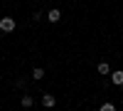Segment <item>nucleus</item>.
Segmentation results:
<instances>
[{
	"mask_svg": "<svg viewBox=\"0 0 123 111\" xmlns=\"http://www.w3.org/2000/svg\"><path fill=\"white\" fill-rule=\"evenodd\" d=\"M12 30H15L12 17H0V32H12Z\"/></svg>",
	"mask_w": 123,
	"mask_h": 111,
	"instance_id": "1",
	"label": "nucleus"
},
{
	"mask_svg": "<svg viewBox=\"0 0 123 111\" xmlns=\"http://www.w3.org/2000/svg\"><path fill=\"white\" fill-rule=\"evenodd\" d=\"M20 104H22L25 109H30V106H32L35 101H32V96H30V94H25V96H22V101H20Z\"/></svg>",
	"mask_w": 123,
	"mask_h": 111,
	"instance_id": "6",
	"label": "nucleus"
},
{
	"mask_svg": "<svg viewBox=\"0 0 123 111\" xmlns=\"http://www.w3.org/2000/svg\"><path fill=\"white\" fill-rule=\"evenodd\" d=\"M111 82H113V84H123V72H111Z\"/></svg>",
	"mask_w": 123,
	"mask_h": 111,
	"instance_id": "4",
	"label": "nucleus"
},
{
	"mask_svg": "<svg viewBox=\"0 0 123 111\" xmlns=\"http://www.w3.org/2000/svg\"><path fill=\"white\" fill-rule=\"evenodd\" d=\"M98 74H111V69H108L106 62H101V64H98Z\"/></svg>",
	"mask_w": 123,
	"mask_h": 111,
	"instance_id": "7",
	"label": "nucleus"
},
{
	"mask_svg": "<svg viewBox=\"0 0 123 111\" xmlns=\"http://www.w3.org/2000/svg\"><path fill=\"white\" fill-rule=\"evenodd\" d=\"M42 104H44V106H47V109H52V106H54V104H57V99H54V96H52V94H44V96H42Z\"/></svg>",
	"mask_w": 123,
	"mask_h": 111,
	"instance_id": "2",
	"label": "nucleus"
},
{
	"mask_svg": "<svg viewBox=\"0 0 123 111\" xmlns=\"http://www.w3.org/2000/svg\"><path fill=\"white\" fill-rule=\"evenodd\" d=\"M113 109H116V106L111 104V101H108V104H104V106H101V111H113Z\"/></svg>",
	"mask_w": 123,
	"mask_h": 111,
	"instance_id": "8",
	"label": "nucleus"
},
{
	"mask_svg": "<svg viewBox=\"0 0 123 111\" xmlns=\"http://www.w3.org/2000/svg\"><path fill=\"white\" fill-rule=\"evenodd\" d=\"M42 77H44V69L42 67H35L32 69V79H42Z\"/></svg>",
	"mask_w": 123,
	"mask_h": 111,
	"instance_id": "5",
	"label": "nucleus"
},
{
	"mask_svg": "<svg viewBox=\"0 0 123 111\" xmlns=\"http://www.w3.org/2000/svg\"><path fill=\"white\" fill-rule=\"evenodd\" d=\"M47 17H49V22H59V17H62V13H59L57 7H52V10H49V15H47Z\"/></svg>",
	"mask_w": 123,
	"mask_h": 111,
	"instance_id": "3",
	"label": "nucleus"
}]
</instances>
